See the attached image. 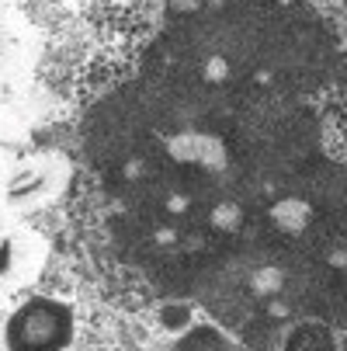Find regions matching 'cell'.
I'll return each mask as SVG.
<instances>
[{"label": "cell", "instance_id": "6da1fadb", "mask_svg": "<svg viewBox=\"0 0 347 351\" xmlns=\"http://www.w3.org/2000/svg\"><path fill=\"white\" fill-rule=\"evenodd\" d=\"M70 184V160L56 149H25L0 178V209L28 216L49 209Z\"/></svg>", "mask_w": 347, "mask_h": 351}, {"label": "cell", "instance_id": "7a4b0ae2", "mask_svg": "<svg viewBox=\"0 0 347 351\" xmlns=\"http://www.w3.org/2000/svg\"><path fill=\"white\" fill-rule=\"evenodd\" d=\"M77 334L73 306L53 295H28L0 327L4 351H66Z\"/></svg>", "mask_w": 347, "mask_h": 351}, {"label": "cell", "instance_id": "3957f363", "mask_svg": "<svg viewBox=\"0 0 347 351\" xmlns=\"http://www.w3.org/2000/svg\"><path fill=\"white\" fill-rule=\"evenodd\" d=\"M45 240L21 216L0 209V303L14 299L25 285L38 278V271L45 268Z\"/></svg>", "mask_w": 347, "mask_h": 351}, {"label": "cell", "instance_id": "277c9868", "mask_svg": "<svg viewBox=\"0 0 347 351\" xmlns=\"http://www.w3.org/2000/svg\"><path fill=\"white\" fill-rule=\"evenodd\" d=\"M38 56V38L18 4L0 0V90L28 80Z\"/></svg>", "mask_w": 347, "mask_h": 351}, {"label": "cell", "instance_id": "5b68a950", "mask_svg": "<svg viewBox=\"0 0 347 351\" xmlns=\"http://www.w3.org/2000/svg\"><path fill=\"white\" fill-rule=\"evenodd\" d=\"M28 149V125L21 122V115H14L11 108L0 105V178L4 171Z\"/></svg>", "mask_w": 347, "mask_h": 351}]
</instances>
